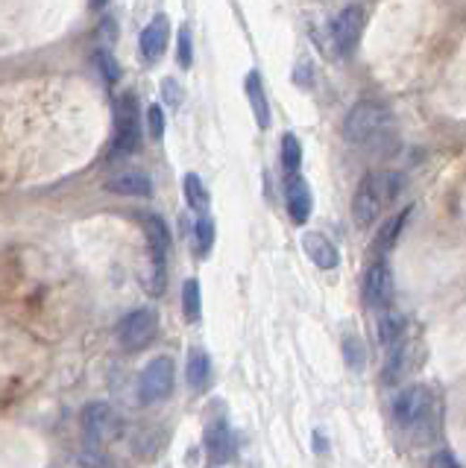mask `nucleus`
<instances>
[{
    "mask_svg": "<svg viewBox=\"0 0 466 468\" xmlns=\"http://www.w3.org/2000/svg\"><path fill=\"white\" fill-rule=\"evenodd\" d=\"M399 188H402V179L396 173H367L352 199V217L358 226L361 229L373 226L376 217L381 214V208H385V202L394 199Z\"/></svg>",
    "mask_w": 466,
    "mask_h": 468,
    "instance_id": "obj_1",
    "label": "nucleus"
},
{
    "mask_svg": "<svg viewBox=\"0 0 466 468\" xmlns=\"http://www.w3.org/2000/svg\"><path fill=\"white\" fill-rule=\"evenodd\" d=\"M390 123V109L381 100H361L349 109L343 121V138L352 144H367L378 138Z\"/></svg>",
    "mask_w": 466,
    "mask_h": 468,
    "instance_id": "obj_2",
    "label": "nucleus"
},
{
    "mask_svg": "<svg viewBox=\"0 0 466 468\" xmlns=\"http://www.w3.org/2000/svg\"><path fill=\"white\" fill-rule=\"evenodd\" d=\"M114 150L112 155H130L141 146V123H139V103L132 94H121L114 100Z\"/></svg>",
    "mask_w": 466,
    "mask_h": 468,
    "instance_id": "obj_3",
    "label": "nucleus"
},
{
    "mask_svg": "<svg viewBox=\"0 0 466 468\" xmlns=\"http://www.w3.org/2000/svg\"><path fill=\"white\" fill-rule=\"evenodd\" d=\"M174 378H176V369H174V360L171 357H156V360H150V364L144 366L141 378H139V398L144 404H158V401L171 398Z\"/></svg>",
    "mask_w": 466,
    "mask_h": 468,
    "instance_id": "obj_4",
    "label": "nucleus"
},
{
    "mask_svg": "<svg viewBox=\"0 0 466 468\" xmlns=\"http://www.w3.org/2000/svg\"><path fill=\"white\" fill-rule=\"evenodd\" d=\"M158 334V316L150 307H139V311L126 313L118 325V339L123 348H132V351H141L147 348L156 339Z\"/></svg>",
    "mask_w": 466,
    "mask_h": 468,
    "instance_id": "obj_5",
    "label": "nucleus"
},
{
    "mask_svg": "<svg viewBox=\"0 0 466 468\" xmlns=\"http://www.w3.org/2000/svg\"><path fill=\"white\" fill-rule=\"evenodd\" d=\"M361 33H364V9L361 6H346L343 13H337V18L332 21V29H328L335 50L343 53V56L355 50V45L361 41Z\"/></svg>",
    "mask_w": 466,
    "mask_h": 468,
    "instance_id": "obj_6",
    "label": "nucleus"
},
{
    "mask_svg": "<svg viewBox=\"0 0 466 468\" xmlns=\"http://www.w3.org/2000/svg\"><path fill=\"white\" fill-rule=\"evenodd\" d=\"M82 428H86V436L91 445H103L118 436L121 424H118V416H114V410L109 407V404L103 401H94L86 407V413H82Z\"/></svg>",
    "mask_w": 466,
    "mask_h": 468,
    "instance_id": "obj_7",
    "label": "nucleus"
},
{
    "mask_svg": "<svg viewBox=\"0 0 466 468\" xmlns=\"http://www.w3.org/2000/svg\"><path fill=\"white\" fill-rule=\"evenodd\" d=\"M428 407H431V392H428V387H419V384L405 387L394 398V419L399 424H414V422H419L422 416H426Z\"/></svg>",
    "mask_w": 466,
    "mask_h": 468,
    "instance_id": "obj_8",
    "label": "nucleus"
},
{
    "mask_svg": "<svg viewBox=\"0 0 466 468\" xmlns=\"http://www.w3.org/2000/svg\"><path fill=\"white\" fill-rule=\"evenodd\" d=\"M394 299V272L385 261H376L364 275V302L369 307H387Z\"/></svg>",
    "mask_w": 466,
    "mask_h": 468,
    "instance_id": "obj_9",
    "label": "nucleus"
},
{
    "mask_svg": "<svg viewBox=\"0 0 466 468\" xmlns=\"http://www.w3.org/2000/svg\"><path fill=\"white\" fill-rule=\"evenodd\" d=\"M206 454L215 465H226L235 460V436L226 422H211L206 428Z\"/></svg>",
    "mask_w": 466,
    "mask_h": 468,
    "instance_id": "obj_10",
    "label": "nucleus"
},
{
    "mask_svg": "<svg viewBox=\"0 0 466 468\" xmlns=\"http://www.w3.org/2000/svg\"><path fill=\"white\" fill-rule=\"evenodd\" d=\"M284 202H288V214L296 226H305V220L311 217V190L305 185L302 176H288V185H284Z\"/></svg>",
    "mask_w": 466,
    "mask_h": 468,
    "instance_id": "obj_11",
    "label": "nucleus"
},
{
    "mask_svg": "<svg viewBox=\"0 0 466 468\" xmlns=\"http://www.w3.org/2000/svg\"><path fill=\"white\" fill-rule=\"evenodd\" d=\"M302 249L320 270H335L337 263H341V255H337L335 243L320 231H305L302 234Z\"/></svg>",
    "mask_w": 466,
    "mask_h": 468,
    "instance_id": "obj_12",
    "label": "nucleus"
},
{
    "mask_svg": "<svg viewBox=\"0 0 466 468\" xmlns=\"http://www.w3.org/2000/svg\"><path fill=\"white\" fill-rule=\"evenodd\" d=\"M167 36H171V24L165 15H156L141 33V56L144 62H158L167 47Z\"/></svg>",
    "mask_w": 466,
    "mask_h": 468,
    "instance_id": "obj_13",
    "label": "nucleus"
},
{
    "mask_svg": "<svg viewBox=\"0 0 466 468\" xmlns=\"http://www.w3.org/2000/svg\"><path fill=\"white\" fill-rule=\"evenodd\" d=\"M106 190L118 196H150L153 194V185L141 170H121L114 173L109 182H106Z\"/></svg>",
    "mask_w": 466,
    "mask_h": 468,
    "instance_id": "obj_14",
    "label": "nucleus"
},
{
    "mask_svg": "<svg viewBox=\"0 0 466 468\" xmlns=\"http://www.w3.org/2000/svg\"><path fill=\"white\" fill-rule=\"evenodd\" d=\"M243 88H247L252 114H256V123L261 126V130H267V126H270V103H267V94H264L261 73L258 71H250L247 73V82H243Z\"/></svg>",
    "mask_w": 466,
    "mask_h": 468,
    "instance_id": "obj_15",
    "label": "nucleus"
},
{
    "mask_svg": "<svg viewBox=\"0 0 466 468\" xmlns=\"http://www.w3.org/2000/svg\"><path fill=\"white\" fill-rule=\"evenodd\" d=\"M141 222H144L147 240H150V252L153 255H165V258H167V249H171V231H167L165 220L158 214H144Z\"/></svg>",
    "mask_w": 466,
    "mask_h": 468,
    "instance_id": "obj_16",
    "label": "nucleus"
},
{
    "mask_svg": "<svg viewBox=\"0 0 466 468\" xmlns=\"http://www.w3.org/2000/svg\"><path fill=\"white\" fill-rule=\"evenodd\" d=\"M185 375H188L191 389H203L206 387V380L211 375V360H208V355H206L203 348H191Z\"/></svg>",
    "mask_w": 466,
    "mask_h": 468,
    "instance_id": "obj_17",
    "label": "nucleus"
},
{
    "mask_svg": "<svg viewBox=\"0 0 466 468\" xmlns=\"http://www.w3.org/2000/svg\"><path fill=\"white\" fill-rule=\"evenodd\" d=\"M405 316L402 313H381V319H378V339L385 346H394V343H399V337L405 334Z\"/></svg>",
    "mask_w": 466,
    "mask_h": 468,
    "instance_id": "obj_18",
    "label": "nucleus"
},
{
    "mask_svg": "<svg viewBox=\"0 0 466 468\" xmlns=\"http://www.w3.org/2000/svg\"><path fill=\"white\" fill-rule=\"evenodd\" d=\"M185 199H188L191 208L199 211V214H203V211L208 208V190L203 185V179L194 176V173L185 176Z\"/></svg>",
    "mask_w": 466,
    "mask_h": 468,
    "instance_id": "obj_19",
    "label": "nucleus"
},
{
    "mask_svg": "<svg viewBox=\"0 0 466 468\" xmlns=\"http://www.w3.org/2000/svg\"><path fill=\"white\" fill-rule=\"evenodd\" d=\"M408 214H411V208H405V211H402V214L390 217V220L385 222V229L378 231V240H376L378 252H387L390 247H394L396 238H399V231H402V226H405V222H408Z\"/></svg>",
    "mask_w": 466,
    "mask_h": 468,
    "instance_id": "obj_20",
    "label": "nucleus"
},
{
    "mask_svg": "<svg viewBox=\"0 0 466 468\" xmlns=\"http://www.w3.org/2000/svg\"><path fill=\"white\" fill-rule=\"evenodd\" d=\"M300 164H302V144L300 138L288 132L282 138V167L288 170V176H293L296 170H300Z\"/></svg>",
    "mask_w": 466,
    "mask_h": 468,
    "instance_id": "obj_21",
    "label": "nucleus"
},
{
    "mask_svg": "<svg viewBox=\"0 0 466 468\" xmlns=\"http://www.w3.org/2000/svg\"><path fill=\"white\" fill-rule=\"evenodd\" d=\"M211 247H215V222H211L208 217H199L197 226H194V249H197L199 258H206Z\"/></svg>",
    "mask_w": 466,
    "mask_h": 468,
    "instance_id": "obj_22",
    "label": "nucleus"
},
{
    "mask_svg": "<svg viewBox=\"0 0 466 468\" xmlns=\"http://www.w3.org/2000/svg\"><path fill=\"white\" fill-rule=\"evenodd\" d=\"M182 311L188 322H197L199 319V284L194 279H188L182 284Z\"/></svg>",
    "mask_w": 466,
    "mask_h": 468,
    "instance_id": "obj_23",
    "label": "nucleus"
},
{
    "mask_svg": "<svg viewBox=\"0 0 466 468\" xmlns=\"http://www.w3.org/2000/svg\"><path fill=\"white\" fill-rule=\"evenodd\" d=\"M94 65H97V71H100L103 82H114V79L121 77L118 62H114V56H112L109 50H97V53H94Z\"/></svg>",
    "mask_w": 466,
    "mask_h": 468,
    "instance_id": "obj_24",
    "label": "nucleus"
},
{
    "mask_svg": "<svg viewBox=\"0 0 466 468\" xmlns=\"http://www.w3.org/2000/svg\"><path fill=\"white\" fill-rule=\"evenodd\" d=\"M343 357H346V364L352 366V369H364V346H361V339L358 337H346L343 339Z\"/></svg>",
    "mask_w": 466,
    "mask_h": 468,
    "instance_id": "obj_25",
    "label": "nucleus"
},
{
    "mask_svg": "<svg viewBox=\"0 0 466 468\" xmlns=\"http://www.w3.org/2000/svg\"><path fill=\"white\" fill-rule=\"evenodd\" d=\"M402 372H405V348H396L394 355L387 360V369H385V384H399Z\"/></svg>",
    "mask_w": 466,
    "mask_h": 468,
    "instance_id": "obj_26",
    "label": "nucleus"
},
{
    "mask_svg": "<svg viewBox=\"0 0 466 468\" xmlns=\"http://www.w3.org/2000/svg\"><path fill=\"white\" fill-rule=\"evenodd\" d=\"M176 62L182 68H191V62H194V47H191V29L182 27L179 29V41H176Z\"/></svg>",
    "mask_w": 466,
    "mask_h": 468,
    "instance_id": "obj_27",
    "label": "nucleus"
},
{
    "mask_svg": "<svg viewBox=\"0 0 466 468\" xmlns=\"http://www.w3.org/2000/svg\"><path fill=\"white\" fill-rule=\"evenodd\" d=\"M147 130H150V135L156 138V141L165 135V112H162V105H150V109H147Z\"/></svg>",
    "mask_w": 466,
    "mask_h": 468,
    "instance_id": "obj_28",
    "label": "nucleus"
},
{
    "mask_svg": "<svg viewBox=\"0 0 466 468\" xmlns=\"http://www.w3.org/2000/svg\"><path fill=\"white\" fill-rule=\"evenodd\" d=\"M162 97L167 100V105H176L182 103V91H179V85L174 82V79H165V85H162Z\"/></svg>",
    "mask_w": 466,
    "mask_h": 468,
    "instance_id": "obj_29",
    "label": "nucleus"
},
{
    "mask_svg": "<svg viewBox=\"0 0 466 468\" xmlns=\"http://www.w3.org/2000/svg\"><path fill=\"white\" fill-rule=\"evenodd\" d=\"M428 468H461V465H458V460H454V456H452L449 451H440V454L431 456Z\"/></svg>",
    "mask_w": 466,
    "mask_h": 468,
    "instance_id": "obj_30",
    "label": "nucleus"
},
{
    "mask_svg": "<svg viewBox=\"0 0 466 468\" xmlns=\"http://www.w3.org/2000/svg\"><path fill=\"white\" fill-rule=\"evenodd\" d=\"M91 6H106V0H91Z\"/></svg>",
    "mask_w": 466,
    "mask_h": 468,
    "instance_id": "obj_31",
    "label": "nucleus"
}]
</instances>
